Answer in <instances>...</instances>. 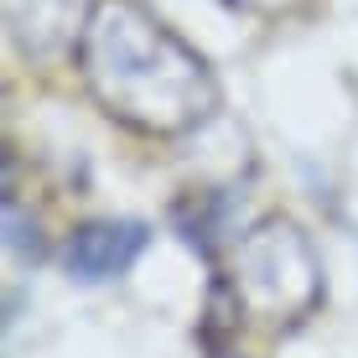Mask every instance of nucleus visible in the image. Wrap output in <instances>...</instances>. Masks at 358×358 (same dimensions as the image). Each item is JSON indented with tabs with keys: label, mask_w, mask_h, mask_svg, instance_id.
<instances>
[{
	"label": "nucleus",
	"mask_w": 358,
	"mask_h": 358,
	"mask_svg": "<svg viewBox=\"0 0 358 358\" xmlns=\"http://www.w3.org/2000/svg\"><path fill=\"white\" fill-rule=\"evenodd\" d=\"M83 89L141 135H187L218 109V78L145 0H94L78 42Z\"/></svg>",
	"instance_id": "nucleus-1"
},
{
	"label": "nucleus",
	"mask_w": 358,
	"mask_h": 358,
	"mask_svg": "<svg viewBox=\"0 0 358 358\" xmlns=\"http://www.w3.org/2000/svg\"><path fill=\"white\" fill-rule=\"evenodd\" d=\"M229 286L244 317H255L270 332H286L322 306V260L296 218L270 213L239 234L229 260Z\"/></svg>",
	"instance_id": "nucleus-2"
},
{
	"label": "nucleus",
	"mask_w": 358,
	"mask_h": 358,
	"mask_svg": "<svg viewBox=\"0 0 358 358\" xmlns=\"http://www.w3.org/2000/svg\"><path fill=\"white\" fill-rule=\"evenodd\" d=\"M0 10H6L10 47L27 63H52L63 52H78L94 0H0Z\"/></svg>",
	"instance_id": "nucleus-3"
},
{
	"label": "nucleus",
	"mask_w": 358,
	"mask_h": 358,
	"mask_svg": "<svg viewBox=\"0 0 358 358\" xmlns=\"http://www.w3.org/2000/svg\"><path fill=\"white\" fill-rule=\"evenodd\" d=\"M151 244V229L141 218H94V224H78L68 234L63 265L73 280L83 286H99V280H115L145 255Z\"/></svg>",
	"instance_id": "nucleus-4"
},
{
	"label": "nucleus",
	"mask_w": 358,
	"mask_h": 358,
	"mask_svg": "<svg viewBox=\"0 0 358 358\" xmlns=\"http://www.w3.org/2000/svg\"><path fill=\"white\" fill-rule=\"evenodd\" d=\"M177 229L208 260L218 255V244H239V234H229V203L213 192H192L187 203H177Z\"/></svg>",
	"instance_id": "nucleus-5"
},
{
	"label": "nucleus",
	"mask_w": 358,
	"mask_h": 358,
	"mask_svg": "<svg viewBox=\"0 0 358 358\" xmlns=\"http://www.w3.org/2000/svg\"><path fill=\"white\" fill-rule=\"evenodd\" d=\"M6 255L16 265H42L47 260V234H42V218L27 213L16 203V192H6Z\"/></svg>",
	"instance_id": "nucleus-6"
},
{
	"label": "nucleus",
	"mask_w": 358,
	"mask_h": 358,
	"mask_svg": "<svg viewBox=\"0 0 358 358\" xmlns=\"http://www.w3.org/2000/svg\"><path fill=\"white\" fill-rule=\"evenodd\" d=\"M224 6L244 10V16H260V21H275V16H291V10H301V0H224Z\"/></svg>",
	"instance_id": "nucleus-7"
}]
</instances>
